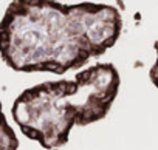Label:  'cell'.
Returning a JSON list of instances; mask_svg holds the SVG:
<instances>
[{
    "instance_id": "cell-4",
    "label": "cell",
    "mask_w": 158,
    "mask_h": 150,
    "mask_svg": "<svg viewBox=\"0 0 158 150\" xmlns=\"http://www.w3.org/2000/svg\"><path fill=\"white\" fill-rule=\"evenodd\" d=\"M153 51H155V60H153L152 67L149 68V79L158 88V40L153 43Z\"/></svg>"
},
{
    "instance_id": "cell-1",
    "label": "cell",
    "mask_w": 158,
    "mask_h": 150,
    "mask_svg": "<svg viewBox=\"0 0 158 150\" xmlns=\"http://www.w3.org/2000/svg\"><path fill=\"white\" fill-rule=\"evenodd\" d=\"M123 16L107 3L11 0L0 20V59L19 73L62 74L106 54Z\"/></svg>"
},
{
    "instance_id": "cell-2",
    "label": "cell",
    "mask_w": 158,
    "mask_h": 150,
    "mask_svg": "<svg viewBox=\"0 0 158 150\" xmlns=\"http://www.w3.org/2000/svg\"><path fill=\"white\" fill-rule=\"evenodd\" d=\"M121 87L113 63H93L73 79L47 81L23 90L11 107L22 135L47 150L64 147L76 125H90L107 116Z\"/></svg>"
},
{
    "instance_id": "cell-3",
    "label": "cell",
    "mask_w": 158,
    "mask_h": 150,
    "mask_svg": "<svg viewBox=\"0 0 158 150\" xmlns=\"http://www.w3.org/2000/svg\"><path fill=\"white\" fill-rule=\"evenodd\" d=\"M19 148V138L16 136V132L10 125L3 107L0 102V150H17Z\"/></svg>"
}]
</instances>
